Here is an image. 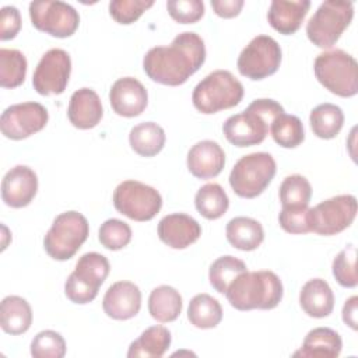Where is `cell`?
Segmentation results:
<instances>
[{"label": "cell", "instance_id": "1", "mask_svg": "<svg viewBox=\"0 0 358 358\" xmlns=\"http://www.w3.org/2000/svg\"><path fill=\"white\" fill-rule=\"evenodd\" d=\"M206 60L204 41L196 32H182L168 46L151 48L144 59L143 69L155 83L182 85Z\"/></svg>", "mask_w": 358, "mask_h": 358}, {"label": "cell", "instance_id": "2", "mask_svg": "<svg viewBox=\"0 0 358 358\" xmlns=\"http://www.w3.org/2000/svg\"><path fill=\"white\" fill-rule=\"evenodd\" d=\"M284 288L278 275L268 270L243 271L227 288L225 296L238 310L274 309L282 299Z\"/></svg>", "mask_w": 358, "mask_h": 358}, {"label": "cell", "instance_id": "3", "mask_svg": "<svg viewBox=\"0 0 358 358\" xmlns=\"http://www.w3.org/2000/svg\"><path fill=\"white\" fill-rule=\"evenodd\" d=\"M243 98V85L228 70H215L207 74L193 90L194 108L211 115L236 106Z\"/></svg>", "mask_w": 358, "mask_h": 358}, {"label": "cell", "instance_id": "4", "mask_svg": "<svg viewBox=\"0 0 358 358\" xmlns=\"http://www.w3.org/2000/svg\"><path fill=\"white\" fill-rule=\"evenodd\" d=\"M317 81L331 94L350 98L358 92V64L355 59L341 50L333 49L317 55L313 63Z\"/></svg>", "mask_w": 358, "mask_h": 358}, {"label": "cell", "instance_id": "5", "mask_svg": "<svg viewBox=\"0 0 358 358\" xmlns=\"http://www.w3.org/2000/svg\"><path fill=\"white\" fill-rule=\"evenodd\" d=\"M90 224L78 211L59 214L43 238L46 253L55 260L71 259L87 241Z\"/></svg>", "mask_w": 358, "mask_h": 358}, {"label": "cell", "instance_id": "6", "mask_svg": "<svg viewBox=\"0 0 358 358\" xmlns=\"http://www.w3.org/2000/svg\"><path fill=\"white\" fill-rule=\"evenodd\" d=\"M277 171L275 161L268 152L243 155L229 173V185L235 194L255 199L262 194L273 180Z\"/></svg>", "mask_w": 358, "mask_h": 358}, {"label": "cell", "instance_id": "7", "mask_svg": "<svg viewBox=\"0 0 358 358\" xmlns=\"http://www.w3.org/2000/svg\"><path fill=\"white\" fill-rule=\"evenodd\" d=\"M354 17L351 1H323L306 24L308 39L322 49H329L340 39Z\"/></svg>", "mask_w": 358, "mask_h": 358}, {"label": "cell", "instance_id": "8", "mask_svg": "<svg viewBox=\"0 0 358 358\" xmlns=\"http://www.w3.org/2000/svg\"><path fill=\"white\" fill-rule=\"evenodd\" d=\"M108 259L96 252L83 255L76 263L74 271L64 284L66 296L74 303H90L98 295L99 287L109 274Z\"/></svg>", "mask_w": 358, "mask_h": 358}, {"label": "cell", "instance_id": "9", "mask_svg": "<svg viewBox=\"0 0 358 358\" xmlns=\"http://www.w3.org/2000/svg\"><path fill=\"white\" fill-rule=\"evenodd\" d=\"M115 208L134 221L152 220L162 207V197L154 187L138 180H124L113 192Z\"/></svg>", "mask_w": 358, "mask_h": 358}, {"label": "cell", "instance_id": "10", "mask_svg": "<svg viewBox=\"0 0 358 358\" xmlns=\"http://www.w3.org/2000/svg\"><path fill=\"white\" fill-rule=\"evenodd\" d=\"M281 63V48L268 35L255 36L238 57L239 73L250 80H263L273 76Z\"/></svg>", "mask_w": 358, "mask_h": 358}, {"label": "cell", "instance_id": "11", "mask_svg": "<svg viewBox=\"0 0 358 358\" xmlns=\"http://www.w3.org/2000/svg\"><path fill=\"white\" fill-rule=\"evenodd\" d=\"M357 215V199L352 194L330 197L309 210L310 232L337 235L348 228Z\"/></svg>", "mask_w": 358, "mask_h": 358}, {"label": "cell", "instance_id": "12", "mask_svg": "<svg viewBox=\"0 0 358 358\" xmlns=\"http://www.w3.org/2000/svg\"><path fill=\"white\" fill-rule=\"evenodd\" d=\"M29 18L32 25L52 36L69 38L80 24V15L76 8L64 1H32L29 4Z\"/></svg>", "mask_w": 358, "mask_h": 358}, {"label": "cell", "instance_id": "13", "mask_svg": "<svg viewBox=\"0 0 358 358\" xmlns=\"http://www.w3.org/2000/svg\"><path fill=\"white\" fill-rule=\"evenodd\" d=\"M71 60L70 55L59 48L49 49L39 60L34 76V90L41 95L62 94L70 78Z\"/></svg>", "mask_w": 358, "mask_h": 358}, {"label": "cell", "instance_id": "14", "mask_svg": "<svg viewBox=\"0 0 358 358\" xmlns=\"http://www.w3.org/2000/svg\"><path fill=\"white\" fill-rule=\"evenodd\" d=\"M49 115L39 102L15 103L4 109L0 117V129L4 137L22 140L41 131L48 123Z\"/></svg>", "mask_w": 358, "mask_h": 358}, {"label": "cell", "instance_id": "15", "mask_svg": "<svg viewBox=\"0 0 358 358\" xmlns=\"http://www.w3.org/2000/svg\"><path fill=\"white\" fill-rule=\"evenodd\" d=\"M270 123L249 106L236 115L229 116L222 131L225 138L236 147H250L260 144L270 131Z\"/></svg>", "mask_w": 358, "mask_h": 358}, {"label": "cell", "instance_id": "16", "mask_svg": "<svg viewBox=\"0 0 358 358\" xmlns=\"http://www.w3.org/2000/svg\"><path fill=\"white\" fill-rule=\"evenodd\" d=\"M109 102L113 112L123 117H134L144 112L148 103L145 87L134 77L116 80L109 91Z\"/></svg>", "mask_w": 358, "mask_h": 358}, {"label": "cell", "instance_id": "17", "mask_svg": "<svg viewBox=\"0 0 358 358\" xmlns=\"http://www.w3.org/2000/svg\"><path fill=\"white\" fill-rule=\"evenodd\" d=\"M38 192V176L27 165L11 168L1 182V199L13 208L28 206Z\"/></svg>", "mask_w": 358, "mask_h": 358}, {"label": "cell", "instance_id": "18", "mask_svg": "<svg viewBox=\"0 0 358 358\" xmlns=\"http://www.w3.org/2000/svg\"><path fill=\"white\" fill-rule=\"evenodd\" d=\"M102 308L106 316L115 320L131 319L140 312L141 291L134 282L117 281L105 292Z\"/></svg>", "mask_w": 358, "mask_h": 358}, {"label": "cell", "instance_id": "19", "mask_svg": "<svg viewBox=\"0 0 358 358\" xmlns=\"http://www.w3.org/2000/svg\"><path fill=\"white\" fill-rule=\"evenodd\" d=\"M200 235V224L183 213L168 214L158 222L159 239L172 249H185L194 243Z\"/></svg>", "mask_w": 358, "mask_h": 358}, {"label": "cell", "instance_id": "20", "mask_svg": "<svg viewBox=\"0 0 358 358\" xmlns=\"http://www.w3.org/2000/svg\"><path fill=\"white\" fill-rule=\"evenodd\" d=\"M187 169L199 179H211L221 173L225 165V152L213 140L196 143L187 152Z\"/></svg>", "mask_w": 358, "mask_h": 358}, {"label": "cell", "instance_id": "21", "mask_svg": "<svg viewBox=\"0 0 358 358\" xmlns=\"http://www.w3.org/2000/svg\"><path fill=\"white\" fill-rule=\"evenodd\" d=\"M67 116L70 123L77 129L88 130L95 127L103 116L98 94L87 87L74 91L69 102Z\"/></svg>", "mask_w": 358, "mask_h": 358}, {"label": "cell", "instance_id": "22", "mask_svg": "<svg viewBox=\"0 0 358 358\" xmlns=\"http://www.w3.org/2000/svg\"><path fill=\"white\" fill-rule=\"evenodd\" d=\"M309 7V0H274L268 7L267 21L277 32L292 35L301 28Z\"/></svg>", "mask_w": 358, "mask_h": 358}, {"label": "cell", "instance_id": "23", "mask_svg": "<svg viewBox=\"0 0 358 358\" xmlns=\"http://www.w3.org/2000/svg\"><path fill=\"white\" fill-rule=\"evenodd\" d=\"M299 305L310 317H326L333 312L334 294L324 280L312 278L301 288Z\"/></svg>", "mask_w": 358, "mask_h": 358}, {"label": "cell", "instance_id": "24", "mask_svg": "<svg viewBox=\"0 0 358 358\" xmlns=\"http://www.w3.org/2000/svg\"><path fill=\"white\" fill-rule=\"evenodd\" d=\"M341 348L343 341L336 330L329 327H316L305 336L302 347L294 352V357L337 358Z\"/></svg>", "mask_w": 358, "mask_h": 358}, {"label": "cell", "instance_id": "25", "mask_svg": "<svg viewBox=\"0 0 358 358\" xmlns=\"http://www.w3.org/2000/svg\"><path fill=\"white\" fill-rule=\"evenodd\" d=\"M228 242L239 250H255L257 249L263 239L264 231L259 221L250 217H235L225 228Z\"/></svg>", "mask_w": 358, "mask_h": 358}, {"label": "cell", "instance_id": "26", "mask_svg": "<svg viewBox=\"0 0 358 358\" xmlns=\"http://www.w3.org/2000/svg\"><path fill=\"white\" fill-rule=\"evenodd\" d=\"M32 323V310L29 303L17 295H8L0 305L1 329L13 336L25 333Z\"/></svg>", "mask_w": 358, "mask_h": 358}, {"label": "cell", "instance_id": "27", "mask_svg": "<svg viewBox=\"0 0 358 358\" xmlns=\"http://www.w3.org/2000/svg\"><path fill=\"white\" fill-rule=\"evenodd\" d=\"M182 296L169 285L154 288L148 296V312L159 323H169L178 319L182 312Z\"/></svg>", "mask_w": 358, "mask_h": 358}, {"label": "cell", "instance_id": "28", "mask_svg": "<svg viewBox=\"0 0 358 358\" xmlns=\"http://www.w3.org/2000/svg\"><path fill=\"white\" fill-rule=\"evenodd\" d=\"M171 345V331L164 326H151L134 340L127 351L129 358H161Z\"/></svg>", "mask_w": 358, "mask_h": 358}, {"label": "cell", "instance_id": "29", "mask_svg": "<svg viewBox=\"0 0 358 358\" xmlns=\"http://www.w3.org/2000/svg\"><path fill=\"white\" fill-rule=\"evenodd\" d=\"M165 131L154 122H143L129 133V143L134 152L141 157H154L165 145Z\"/></svg>", "mask_w": 358, "mask_h": 358}, {"label": "cell", "instance_id": "30", "mask_svg": "<svg viewBox=\"0 0 358 358\" xmlns=\"http://www.w3.org/2000/svg\"><path fill=\"white\" fill-rule=\"evenodd\" d=\"M309 123L313 134L323 140L334 138L344 124V113L334 103H320L312 109Z\"/></svg>", "mask_w": 358, "mask_h": 358}, {"label": "cell", "instance_id": "31", "mask_svg": "<svg viewBox=\"0 0 358 358\" xmlns=\"http://www.w3.org/2000/svg\"><path fill=\"white\" fill-rule=\"evenodd\" d=\"M187 319L197 329H213L222 319V308L211 295L199 294L189 302Z\"/></svg>", "mask_w": 358, "mask_h": 358}, {"label": "cell", "instance_id": "32", "mask_svg": "<svg viewBox=\"0 0 358 358\" xmlns=\"http://www.w3.org/2000/svg\"><path fill=\"white\" fill-rule=\"evenodd\" d=\"M194 206L204 218L218 220L227 213L229 199L218 183H207L197 190L194 196Z\"/></svg>", "mask_w": 358, "mask_h": 358}, {"label": "cell", "instance_id": "33", "mask_svg": "<svg viewBox=\"0 0 358 358\" xmlns=\"http://www.w3.org/2000/svg\"><path fill=\"white\" fill-rule=\"evenodd\" d=\"M27 74V59L17 49H0V85L3 88L20 87Z\"/></svg>", "mask_w": 358, "mask_h": 358}, {"label": "cell", "instance_id": "34", "mask_svg": "<svg viewBox=\"0 0 358 358\" xmlns=\"http://www.w3.org/2000/svg\"><path fill=\"white\" fill-rule=\"evenodd\" d=\"M246 264L231 255H225L213 262L208 270V280L211 287L220 292L225 294L228 285L243 271H246Z\"/></svg>", "mask_w": 358, "mask_h": 358}, {"label": "cell", "instance_id": "35", "mask_svg": "<svg viewBox=\"0 0 358 358\" xmlns=\"http://www.w3.org/2000/svg\"><path fill=\"white\" fill-rule=\"evenodd\" d=\"M273 140L284 148H295L305 140L303 124L295 115H280L270 126Z\"/></svg>", "mask_w": 358, "mask_h": 358}, {"label": "cell", "instance_id": "36", "mask_svg": "<svg viewBox=\"0 0 358 358\" xmlns=\"http://www.w3.org/2000/svg\"><path fill=\"white\" fill-rule=\"evenodd\" d=\"M310 197L312 186L302 175H289L280 186V201L282 207H308Z\"/></svg>", "mask_w": 358, "mask_h": 358}, {"label": "cell", "instance_id": "37", "mask_svg": "<svg viewBox=\"0 0 358 358\" xmlns=\"http://www.w3.org/2000/svg\"><path fill=\"white\" fill-rule=\"evenodd\" d=\"M357 248L348 243L333 260V275L336 281L344 288H355L358 284V275L355 268Z\"/></svg>", "mask_w": 358, "mask_h": 358}, {"label": "cell", "instance_id": "38", "mask_svg": "<svg viewBox=\"0 0 358 358\" xmlns=\"http://www.w3.org/2000/svg\"><path fill=\"white\" fill-rule=\"evenodd\" d=\"M31 355L34 358H63L66 355V341L55 330H42L31 343Z\"/></svg>", "mask_w": 358, "mask_h": 358}, {"label": "cell", "instance_id": "39", "mask_svg": "<svg viewBox=\"0 0 358 358\" xmlns=\"http://www.w3.org/2000/svg\"><path fill=\"white\" fill-rule=\"evenodd\" d=\"M98 239L103 248L119 250L131 241V228L122 220L109 218L99 227Z\"/></svg>", "mask_w": 358, "mask_h": 358}, {"label": "cell", "instance_id": "40", "mask_svg": "<svg viewBox=\"0 0 358 358\" xmlns=\"http://www.w3.org/2000/svg\"><path fill=\"white\" fill-rule=\"evenodd\" d=\"M152 4V0H113L109 3V14L116 22L129 25L137 21Z\"/></svg>", "mask_w": 358, "mask_h": 358}, {"label": "cell", "instance_id": "41", "mask_svg": "<svg viewBox=\"0 0 358 358\" xmlns=\"http://www.w3.org/2000/svg\"><path fill=\"white\" fill-rule=\"evenodd\" d=\"M166 10L179 24H194L204 15V4L200 0H169Z\"/></svg>", "mask_w": 358, "mask_h": 358}, {"label": "cell", "instance_id": "42", "mask_svg": "<svg viewBox=\"0 0 358 358\" xmlns=\"http://www.w3.org/2000/svg\"><path fill=\"white\" fill-rule=\"evenodd\" d=\"M309 207H282L278 214L281 228L288 234H308L310 232Z\"/></svg>", "mask_w": 358, "mask_h": 358}, {"label": "cell", "instance_id": "43", "mask_svg": "<svg viewBox=\"0 0 358 358\" xmlns=\"http://www.w3.org/2000/svg\"><path fill=\"white\" fill-rule=\"evenodd\" d=\"M21 29V14L17 7L6 6L0 13V39L8 41L15 38Z\"/></svg>", "mask_w": 358, "mask_h": 358}, {"label": "cell", "instance_id": "44", "mask_svg": "<svg viewBox=\"0 0 358 358\" xmlns=\"http://www.w3.org/2000/svg\"><path fill=\"white\" fill-rule=\"evenodd\" d=\"M211 7L218 17L234 18L241 13L243 0H211Z\"/></svg>", "mask_w": 358, "mask_h": 358}, {"label": "cell", "instance_id": "45", "mask_svg": "<svg viewBox=\"0 0 358 358\" xmlns=\"http://www.w3.org/2000/svg\"><path fill=\"white\" fill-rule=\"evenodd\" d=\"M343 322L352 330L358 329V296H351L343 306Z\"/></svg>", "mask_w": 358, "mask_h": 358}]
</instances>
